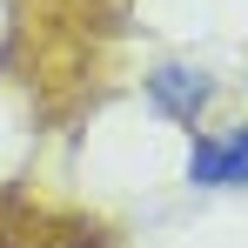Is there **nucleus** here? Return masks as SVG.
Masks as SVG:
<instances>
[{
  "instance_id": "nucleus-2",
  "label": "nucleus",
  "mask_w": 248,
  "mask_h": 248,
  "mask_svg": "<svg viewBox=\"0 0 248 248\" xmlns=\"http://www.w3.org/2000/svg\"><path fill=\"white\" fill-rule=\"evenodd\" d=\"M188 188H248V121L188 141Z\"/></svg>"
},
{
  "instance_id": "nucleus-1",
  "label": "nucleus",
  "mask_w": 248,
  "mask_h": 248,
  "mask_svg": "<svg viewBox=\"0 0 248 248\" xmlns=\"http://www.w3.org/2000/svg\"><path fill=\"white\" fill-rule=\"evenodd\" d=\"M141 94H148V108L161 121H195L208 101H215V74L195 67V61H161V67H148Z\"/></svg>"
}]
</instances>
